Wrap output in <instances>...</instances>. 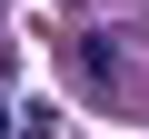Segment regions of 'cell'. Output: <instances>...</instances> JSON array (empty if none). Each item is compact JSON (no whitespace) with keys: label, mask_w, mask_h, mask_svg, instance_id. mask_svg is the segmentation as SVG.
<instances>
[{"label":"cell","mask_w":149,"mask_h":139,"mask_svg":"<svg viewBox=\"0 0 149 139\" xmlns=\"http://www.w3.org/2000/svg\"><path fill=\"white\" fill-rule=\"evenodd\" d=\"M80 70H90V90H119V80H109V70H119V50H109V40H80Z\"/></svg>","instance_id":"1"},{"label":"cell","mask_w":149,"mask_h":139,"mask_svg":"<svg viewBox=\"0 0 149 139\" xmlns=\"http://www.w3.org/2000/svg\"><path fill=\"white\" fill-rule=\"evenodd\" d=\"M10 139H60V109H20V119H10Z\"/></svg>","instance_id":"2"},{"label":"cell","mask_w":149,"mask_h":139,"mask_svg":"<svg viewBox=\"0 0 149 139\" xmlns=\"http://www.w3.org/2000/svg\"><path fill=\"white\" fill-rule=\"evenodd\" d=\"M0 129H10V119H0Z\"/></svg>","instance_id":"3"}]
</instances>
